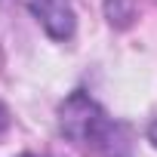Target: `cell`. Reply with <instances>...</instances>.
<instances>
[{"label": "cell", "instance_id": "1", "mask_svg": "<svg viewBox=\"0 0 157 157\" xmlns=\"http://www.w3.org/2000/svg\"><path fill=\"white\" fill-rule=\"evenodd\" d=\"M62 132L74 142H93V145H105L108 132H111V123L108 117L102 114V108L86 99L83 93H74L65 105H62Z\"/></svg>", "mask_w": 157, "mask_h": 157}, {"label": "cell", "instance_id": "2", "mask_svg": "<svg viewBox=\"0 0 157 157\" xmlns=\"http://www.w3.org/2000/svg\"><path fill=\"white\" fill-rule=\"evenodd\" d=\"M31 13L37 16V22L46 28L49 37L56 40H68L74 34V6L71 0H31Z\"/></svg>", "mask_w": 157, "mask_h": 157}, {"label": "cell", "instance_id": "3", "mask_svg": "<svg viewBox=\"0 0 157 157\" xmlns=\"http://www.w3.org/2000/svg\"><path fill=\"white\" fill-rule=\"evenodd\" d=\"M108 19L117 25H126L132 19V3L129 0H108Z\"/></svg>", "mask_w": 157, "mask_h": 157}, {"label": "cell", "instance_id": "4", "mask_svg": "<svg viewBox=\"0 0 157 157\" xmlns=\"http://www.w3.org/2000/svg\"><path fill=\"white\" fill-rule=\"evenodd\" d=\"M6 126H10V114H6V108H3V105H0V139H3Z\"/></svg>", "mask_w": 157, "mask_h": 157}, {"label": "cell", "instance_id": "5", "mask_svg": "<svg viewBox=\"0 0 157 157\" xmlns=\"http://www.w3.org/2000/svg\"><path fill=\"white\" fill-rule=\"evenodd\" d=\"M148 139H151V145H154V148H157V120H154V123H151V129H148Z\"/></svg>", "mask_w": 157, "mask_h": 157}]
</instances>
